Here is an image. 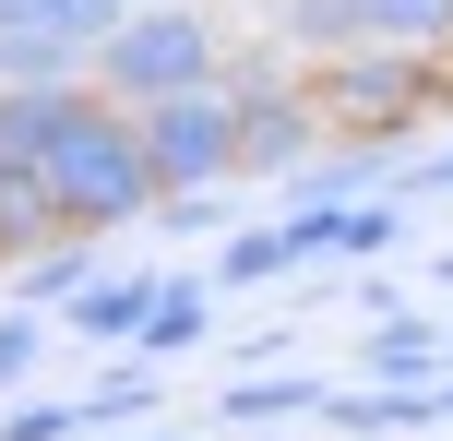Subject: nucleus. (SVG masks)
Segmentation results:
<instances>
[{"instance_id":"393cba45","label":"nucleus","mask_w":453,"mask_h":441,"mask_svg":"<svg viewBox=\"0 0 453 441\" xmlns=\"http://www.w3.org/2000/svg\"><path fill=\"white\" fill-rule=\"evenodd\" d=\"M119 12H156V0H119Z\"/></svg>"},{"instance_id":"f8f14e48","label":"nucleus","mask_w":453,"mask_h":441,"mask_svg":"<svg viewBox=\"0 0 453 441\" xmlns=\"http://www.w3.org/2000/svg\"><path fill=\"white\" fill-rule=\"evenodd\" d=\"M96 286V239H48L36 262H12V310H72Z\"/></svg>"},{"instance_id":"5701e85b","label":"nucleus","mask_w":453,"mask_h":441,"mask_svg":"<svg viewBox=\"0 0 453 441\" xmlns=\"http://www.w3.org/2000/svg\"><path fill=\"white\" fill-rule=\"evenodd\" d=\"M430 394H441V430H453V370H441V382H430Z\"/></svg>"},{"instance_id":"412c9836","label":"nucleus","mask_w":453,"mask_h":441,"mask_svg":"<svg viewBox=\"0 0 453 441\" xmlns=\"http://www.w3.org/2000/svg\"><path fill=\"white\" fill-rule=\"evenodd\" d=\"M418 191H453V143H441L430 167H394V203H418Z\"/></svg>"},{"instance_id":"7ed1b4c3","label":"nucleus","mask_w":453,"mask_h":441,"mask_svg":"<svg viewBox=\"0 0 453 441\" xmlns=\"http://www.w3.org/2000/svg\"><path fill=\"white\" fill-rule=\"evenodd\" d=\"M191 84H226V36L191 0L119 12V36L96 48V95H119V108H156V95H191Z\"/></svg>"},{"instance_id":"39448f33","label":"nucleus","mask_w":453,"mask_h":441,"mask_svg":"<svg viewBox=\"0 0 453 441\" xmlns=\"http://www.w3.org/2000/svg\"><path fill=\"white\" fill-rule=\"evenodd\" d=\"M132 119H143V156H156L167 191H226V179H239V95H226V84L156 95V108H132Z\"/></svg>"},{"instance_id":"f257e3e1","label":"nucleus","mask_w":453,"mask_h":441,"mask_svg":"<svg viewBox=\"0 0 453 441\" xmlns=\"http://www.w3.org/2000/svg\"><path fill=\"white\" fill-rule=\"evenodd\" d=\"M36 179H48V203H60V227H72V239L143 227V215L167 203L156 156H143V119L119 108V95H72V119L36 143Z\"/></svg>"},{"instance_id":"aec40b11","label":"nucleus","mask_w":453,"mask_h":441,"mask_svg":"<svg viewBox=\"0 0 453 441\" xmlns=\"http://www.w3.org/2000/svg\"><path fill=\"white\" fill-rule=\"evenodd\" d=\"M156 227H180V239H215V227H226V191H167V203H156Z\"/></svg>"},{"instance_id":"dca6fc26","label":"nucleus","mask_w":453,"mask_h":441,"mask_svg":"<svg viewBox=\"0 0 453 441\" xmlns=\"http://www.w3.org/2000/svg\"><path fill=\"white\" fill-rule=\"evenodd\" d=\"M394 227H406V203L394 191H370V203H334V262H382Z\"/></svg>"},{"instance_id":"4468645a","label":"nucleus","mask_w":453,"mask_h":441,"mask_svg":"<svg viewBox=\"0 0 453 441\" xmlns=\"http://www.w3.org/2000/svg\"><path fill=\"white\" fill-rule=\"evenodd\" d=\"M143 418H156V358H119V370L84 394V441L96 430H143Z\"/></svg>"},{"instance_id":"f03ea898","label":"nucleus","mask_w":453,"mask_h":441,"mask_svg":"<svg viewBox=\"0 0 453 441\" xmlns=\"http://www.w3.org/2000/svg\"><path fill=\"white\" fill-rule=\"evenodd\" d=\"M311 95H322L334 143H406L418 119L453 108V60H430V48H346V60H311Z\"/></svg>"},{"instance_id":"9d476101","label":"nucleus","mask_w":453,"mask_h":441,"mask_svg":"<svg viewBox=\"0 0 453 441\" xmlns=\"http://www.w3.org/2000/svg\"><path fill=\"white\" fill-rule=\"evenodd\" d=\"M156 286H167V275H96L84 299L60 310V323H72V334H96V346H143V310H156Z\"/></svg>"},{"instance_id":"6e6552de","label":"nucleus","mask_w":453,"mask_h":441,"mask_svg":"<svg viewBox=\"0 0 453 441\" xmlns=\"http://www.w3.org/2000/svg\"><path fill=\"white\" fill-rule=\"evenodd\" d=\"M441 370H453V334L418 323V310L370 323V346H358V382H441Z\"/></svg>"},{"instance_id":"20e7f679","label":"nucleus","mask_w":453,"mask_h":441,"mask_svg":"<svg viewBox=\"0 0 453 441\" xmlns=\"http://www.w3.org/2000/svg\"><path fill=\"white\" fill-rule=\"evenodd\" d=\"M226 95H239V167L250 179H287V167H311L322 143V95L311 72H287V48H263V60H226Z\"/></svg>"},{"instance_id":"f3484780","label":"nucleus","mask_w":453,"mask_h":441,"mask_svg":"<svg viewBox=\"0 0 453 441\" xmlns=\"http://www.w3.org/2000/svg\"><path fill=\"white\" fill-rule=\"evenodd\" d=\"M0 24H60V36L108 48L119 36V0H0Z\"/></svg>"},{"instance_id":"a878e982","label":"nucleus","mask_w":453,"mask_h":441,"mask_svg":"<svg viewBox=\"0 0 453 441\" xmlns=\"http://www.w3.org/2000/svg\"><path fill=\"white\" fill-rule=\"evenodd\" d=\"M430 441H453V430H430Z\"/></svg>"},{"instance_id":"4be33fe9","label":"nucleus","mask_w":453,"mask_h":441,"mask_svg":"<svg viewBox=\"0 0 453 441\" xmlns=\"http://www.w3.org/2000/svg\"><path fill=\"white\" fill-rule=\"evenodd\" d=\"M96 441H180V430H167V418H156V430H96Z\"/></svg>"},{"instance_id":"a211bd4d","label":"nucleus","mask_w":453,"mask_h":441,"mask_svg":"<svg viewBox=\"0 0 453 441\" xmlns=\"http://www.w3.org/2000/svg\"><path fill=\"white\" fill-rule=\"evenodd\" d=\"M0 441H84V406H48V394H24V406H0Z\"/></svg>"},{"instance_id":"423d86ee","label":"nucleus","mask_w":453,"mask_h":441,"mask_svg":"<svg viewBox=\"0 0 453 441\" xmlns=\"http://www.w3.org/2000/svg\"><path fill=\"white\" fill-rule=\"evenodd\" d=\"M0 84H12V95L96 84V48H84V36H60V24H0Z\"/></svg>"},{"instance_id":"2eb2a0df","label":"nucleus","mask_w":453,"mask_h":441,"mask_svg":"<svg viewBox=\"0 0 453 441\" xmlns=\"http://www.w3.org/2000/svg\"><path fill=\"white\" fill-rule=\"evenodd\" d=\"M287 227H226L215 239V286H239V299H250V286H274V275H287Z\"/></svg>"},{"instance_id":"1a4fd4ad","label":"nucleus","mask_w":453,"mask_h":441,"mask_svg":"<svg viewBox=\"0 0 453 441\" xmlns=\"http://www.w3.org/2000/svg\"><path fill=\"white\" fill-rule=\"evenodd\" d=\"M298 203H370V191H394V143H322L311 167H287Z\"/></svg>"},{"instance_id":"0eeeda50","label":"nucleus","mask_w":453,"mask_h":441,"mask_svg":"<svg viewBox=\"0 0 453 441\" xmlns=\"http://www.w3.org/2000/svg\"><path fill=\"white\" fill-rule=\"evenodd\" d=\"M322 394H334V382L322 370H263V382H226L215 394V430H274V418H322Z\"/></svg>"},{"instance_id":"6ab92c4d","label":"nucleus","mask_w":453,"mask_h":441,"mask_svg":"<svg viewBox=\"0 0 453 441\" xmlns=\"http://www.w3.org/2000/svg\"><path fill=\"white\" fill-rule=\"evenodd\" d=\"M48 358V310H0V382H24Z\"/></svg>"},{"instance_id":"9b49d317","label":"nucleus","mask_w":453,"mask_h":441,"mask_svg":"<svg viewBox=\"0 0 453 441\" xmlns=\"http://www.w3.org/2000/svg\"><path fill=\"white\" fill-rule=\"evenodd\" d=\"M203 323H215V275H167L156 310H143V346H132V358H191Z\"/></svg>"},{"instance_id":"ddd939ff","label":"nucleus","mask_w":453,"mask_h":441,"mask_svg":"<svg viewBox=\"0 0 453 441\" xmlns=\"http://www.w3.org/2000/svg\"><path fill=\"white\" fill-rule=\"evenodd\" d=\"M370 48H430V60H453V0H358Z\"/></svg>"},{"instance_id":"b1692460","label":"nucleus","mask_w":453,"mask_h":441,"mask_svg":"<svg viewBox=\"0 0 453 441\" xmlns=\"http://www.w3.org/2000/svg\"><path fill=\"white\" fill-rule=\"evenodd\" d=\"M430 286H453V251H441V262H430Z\"/></svg>"}]
</instances>
